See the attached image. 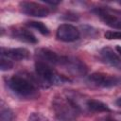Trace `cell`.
I'll use <instances>...</instances> for the list:
<instances>
[{"instance_id": "obj_1", "label": "cell", "mask_w": 121, "mask_h": 121, "mask_svg": "<svg viewBox=\"0 0 121 121\" xmlns=\"http://www.w3.org/2000/svg\"><path fill=\"white\" fill-rule=\"evenodd\" d=\"M9 89L17 96L25 99H35L39 96L37 78L22 73L11 76L7 79Z\"/></svg>"}, {"instance_id": "obj_2", "label": "cell", "mask_w": 121, "mask_h": 121, "mask_svg": "<svg viewBox=\"0 0 121 121\" xmlns=\"http://www.w3.org/2000/svg\"><path fill=\"white\" fill-rule=\"evenodd\" d=\"M52 108L56 117L63 121H70L77 118L81 111L75 100L62 95H58L53 98Z\"/></svg>"}, {"instance_id": "obj_3", "label": "cell", "mask_w": 121, "mask_h": 121, "mask_svg": "<svg viewBox=\"0 0 121 121\" xmlns=\"http://www.w3.org/2000/svg\"><path fill=\"white\" fill-rule=\"evenodd\" d=\"M35 72L39 86L41 85L43 88L50 87L54 84H61L64 81L69 80V78L59 75L52 66L41 61L35 62Z\"/></svg>"}, {"instance_id": "obj_4", "label": "cell", "mask_w": 121, "mask_h": 121, "mask_svg": "<svg viewBox=\"0 0 121 121\" xmlns=\"http://www.w3.org/2000/svg\"><path fill=\"white\" fill-rule=\"evenodd\" d=\"M19 8L22 13L33 17H46L50 13V9L45 5L32 1H22L19 3Z\"/></svg>"}, {"instance_id": "obj_5", "label": "cell", "mask_w": 121, "mask_h": 121, "mask_svg": "<svg viewBox=\"0 0 121 121\" xmlns=\"http://www.w3.org/2000/svg\"><path fill=\"white\" fill-rule=\"evenodd\" d=\"M88 80L92 84L101 88H112L120 83L119 78L100 72H95L91 74L88 78Z\"/></svg>"}, {"instance_id": "obj_6", "label": "cell", "mask_w": 121, "mask_h": 121, "mask_svg": "<svg viewBox=\"0 0 121 121\" xmlns=\"http://www.w3.org/2000/svg\"><path fill=\"white\" fill-rule=\"evenodd\" d=\"M56 37L58 40L65 43L75 42L79 39L80 32L73 25L70 24H61L56 32Z\"/></svg>"}, {"instance_id": "obj_7", "label": "cell", "mask_w": 121, "mask_h": 121, "mask_svg": "<svg viewBox=\"0 0 121 121\" xmlns=\"http://www.w3.org/2000/svg\"><path fill=\"white\" fill-rule=\"evenodd\" d=\"M60 65L65 67L67 71H69L74 75L83 76L87 73V66L85 65L84 62H82L78 58L62 56Z\"/></svg>"}, {"instance_id": "obj_8", "label": "cell", "mask_w": 121, "mask_h": 121, "mask_svg": "<svg viewBox=\"0 0 121 121\" xmlns=\"http://www.w3.org/2000/svg\"><path fill=\"white\" fill-rule=\"evenodd\" d=\"M94 11L107 26L121 29V16L113 13L112 10L105 8H96Z\"/></svg>"}, {"instance_id": "obj_9", "label": "cell", "mask_w": 121, "mask_h": 121, "mask_svg": "<svg viewBox=\"0 0 121 121\" xmlns=\"http://www.w3.org/2000/svg\"><path fill=\"white\" fill-rule=\"evenodd\" d=\"M35 57H36V61H41L50 66H54L60 64L62 56L58 55L56 52L48 48H39L36 50Z\"/></svg>"}, {"instance_id": "obj_10", "label": "cell", "mask_w": 121, "mask_h": 121, "mask_svg": "<svg viewBox=\"0 0 121 121\" xmlns=\"http://www.w3.org/2000/svg\"><path fill=\"white\" fill-rule=\"evenodd\" d=\"M29 51L24 47H17V48H1V56L8 58L11 60H24L29 58Z\"/></svg>"}, {"instance_id": "obj_11", "label": "cell", "mask_w": 121, "mask_h": 121, "mask_svg": "<svg viewBox=\"0 0 121 121\" xmlns=\"http://www.w3.org/2000/svg\"><path fill=\"white\" fill-rule=\"evenodd\" d=\"M100 57L105 63L117 69H121V58L113 51L112 48L109 46L103 47L100 50Z\"/></svg>"}, {"instance_id": "obj_12", "label": "cell", "mask_w": 121, "mask_h": 121, "mask_svg": "<svg viewBox=\"0 0 121 121\" xmlns=\"http://www.w3.org/2000/svg\"><path fill=\"white\" fill-rule=\"evenodd\" d=\"M11 35L14 39H17L21 42L28 43H37L38 39L36 36L28 29L24 28V27H17L12 30Z\"/></svg>"}, {"instance_id": "obj_13", "label": "cell", "mask_w": 121, "mask_h": 121, "mask_svg": "<svg viewBox=\"0 0 121 121\" xmlns=\"http://www.w3.org/2000/svg\"><path fill=\"white\" fill-rule=\"evenodd\" d=\"M86 107L93 112H108L111 111L107 104L96 99H88L86 101Z\"/></svg>"}, {"instance_id": "obj_14", "label": "cell", "mask_w": 121, "mask_h": 121, "mask_svg": "<svg viewBox=\"0 0 121 121\" xmlns=\"http://www.w3.org/2000/svg\"><path fill=\"white\" fill-rule=\"evenodd\" d=\"M26 26H28V27H32V28H35L37 29L41 34L44 35V36H47L49 35L50 31L48 29V27L42 22H38V21H29V22H26Z\"/></svg>"}, {"instance_id": "obj_15", "label": "cell", "mask_w": 121, "mask_h": 121, "mask_svg": "<svg viewBox=\"0 0 121 121\" xmlns=\"http://www.w3.org/2000/svg\"><path fill=\"white\" fill-rule=\"evenodd\" d=\"M14 114L9 108L1 109V121H13Z\"/></svg>"}, {"instance_id": "obj_16", "label": "cell", "mask_w": 121, "mask_h": 121, "mask_svg": "<svg viewBox=\"0 0 121 121\" xmlns=\"http://www.w3.org/2000/svg\"><path fill=\"white\" fill-rule=\"evenodd\" d=\"M13 67V62L11 60L2 57L1 56V63H0V69L1 71H8L10 70Z\"/></svg>"}, {"instance_id": "obj_17", "label": "cell", "mask_w": 121, "mask_h": 121, "mask_svg": "<svg viewBox=\"0 0 121 121\" xmlns=\"http://www.w3.org/2000/svg\"><path fill=\"white\" fill-rule=\"evenodd\" d=\"M27 121H49L46 116L40 112H32L29 116Z\"/></svg>"}, {"instance_id": "obj_18", "label": "cell", "mask_w": 121, "mask_h": 121, "mask_svg": "<svg viewBox=\"0 0 121 121\" xmlns=\"http://www.w3.org/2000/svg\"><path fill=\"white\" fill-rule=\"evenodd\" d=\"M104 37L108 40H121V31H107L104 34Z\"/></svg>"}, {"instance_id": "obj_19", "label": "cell", "mask_w": 121, "mask_h": 121, "mask_svg": "<svg viewBox=\"0 0 121 121\" xmlns=\"http://www.w3.org/2000/svg\"><path fill=\"white\" fill-rule=\"evenodd\" d=\"M115 104H116V106L121 107V96H120V97H118V98L115 100Z\"/></svg>"}, {"instance_id": "obj_20", "label": "cell", "mask_w": 121, "mask_h": 121, "mask_svg": "<svg viewBox=\"0 0 121 121\" xmlns=\"http://www.w3.org/2000/svg\"><path fill=\"white\" fill-rule=\"evenodd\" d=\"M115 50H116V51H117V53L121 56V46H120V45H117V46L115 47Z\"/></svg>"}, {"instance_id": "obj_21", "label": "cell", "mask_w": 121, "mask_h": 121, "mask_svg": "<svg viewBox=\"0 0 121 121\" xmlns=\"http://www.w3.org/2000/svg\"><path fill=\"white\" fill-rule=\"evenodd\" d=\"M105 121H116V120H114V119H112V118H109V119H106Z\"/></svg>"}, {"instance_id": "obj_22", "label": "cell", "mask_w": 121, "mask_h": 121, "mask_svg": "<svg viewBox=\"0 0 121 121\" xmlns=\"http://www.w3.org/2000/svg\"><path fill=\"white\" fill-rule=\"evenodd\" d=\"M119 5H121V2H119Z\"/></svg>"}]
</instances>
